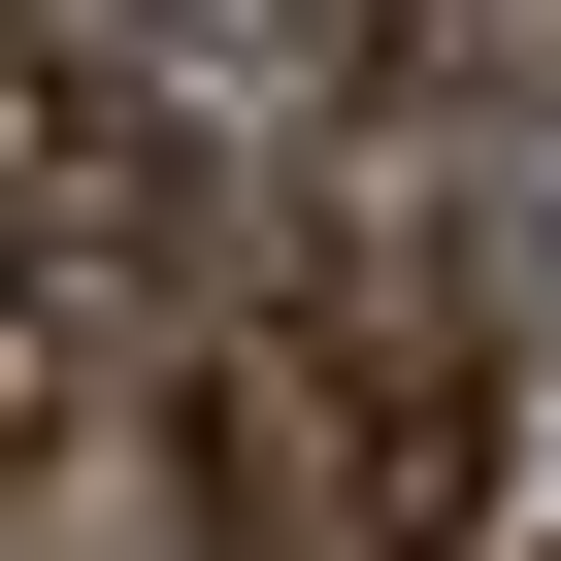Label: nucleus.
Listing matches in <instances>:
<instances>
[{
	"mask_svg": "<svg viewBox=\"0 0 561 561\" xmlns=\"http://www.w3.org/2000/svg\"><path fill=\"white\" fill-rule=\"evenodd\" d=\"M34 430H67V264L0 231V462H34Z\"/></svg>",
	"mask_w": 561,
	"mask_h": 561,
	"instance_id": "1",
	"label": "nucleus"
}]
</instances>
